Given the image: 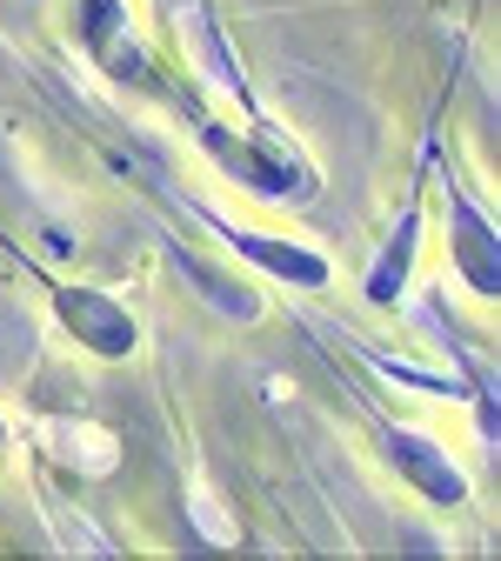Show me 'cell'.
Listing matches in <instances>:
<instances>
[{
	"mask_svg": "<svg viewBox=\"0 0 501 561\" xmlns=\"http://www.w3.org/2000/svg\"><path fill=\"white\" fill-rule=\"evenodd\" d=\"M54 314L67 321V334H81L94 355H127V347H134V321L121 314V301H107L94 288H60Z\"/></svg>",
	"mask_w": 501,
	"mask_h": 561,
	"instance_id": "6da1fadb",
	"label": "cell"
},
{
	"mask_svg": "<svg viewBox=\"0 0 501 561\" xmlns=\"http://www.w3.org/2000/svg\"><path fill=\"white\" fill-rule=\"evenodd\" d=\"M241 254H254L261 267H274V274H288V280H301V288H321L328 280V267L315 261V254H301V248H288V241H267V234H241V228H221Z\"/></svg>",
	"mask_w": 501,
	"mask_h": 561,
	"instance_id": "3957f363",
	"label": "cell"
},
{
	"mask_svg": "<svg viewBox=\"0 0 501 561\" xmlns=\"http://www.w3.org/2000/svg\"><path fill=\"white\" fill-rule=\"evenodd\" d=\"M382 448H388V461H395V468H401V474L421 488L428 502H462V495H468V481H462V474H455V468H448L435 448H428L421 435H401V428H388V435H382Z\"/></svg>",
	"mask_w": 501,
	"mask_h": 561,
	"instance_id": "7a4b0ae2",
	"label": "cell"
},
{
	"mask_svg": "<svg viewBox=\"0 0 501 561\" xmlns=\"http://www.w3.org/2000/svg\"><path fill=\"white\" fill-rule=\"evenodd\" d=\"M455 254H462V274L475 280V288L494 295V241L475 221V207H455Z\"/></svg>",
	"mask_w": 501,
	"mask_h": 561,
	"instance_id": "277c9868",
	"label": "cell"
},
{
	"mask_svg": "<svg viewBox=\"0 0 501 561\" xmlns=\"http://www.w3.org/2000/svg\"><path fill=\"white\" fill-rule=\"evenodd\" d=\"M0 442H8V428H0Z\"/></svg>",
	"mask_w": 501,
	"mask_h": 561,
	"instance_id": "5b68a950",
	"label": "cell"
}]
</instances>
